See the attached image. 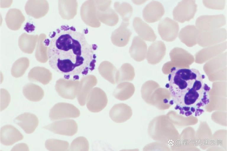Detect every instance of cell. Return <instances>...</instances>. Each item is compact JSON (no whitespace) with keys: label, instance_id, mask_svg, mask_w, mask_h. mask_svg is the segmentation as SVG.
Segmentation results:
<instances>
[{"label":"cell","instance_id":"1","mask_svg":"<svg viewBox=\"0 0 227 151\" xmlns=\"http://www.w3.org/2000/svg\"><path fill=\"white\" fill-rule=\"evenodd\" d=\"M51 68L69 79H79L94 70L96 62L95 44H90L84 34L65 26L57 29L44 41Z\"/></svg>","mask_w":227,"mask_h":151},{"label":"cell","instance_id":"2","mask_svg":"<svg viewBox=\"0 0 227 151\" xmlns=\"http://www.w3.org/2000/svg\"><path fill=\"white\" fill-rule=\"evenodd\" d=\"M205 77L196 69L171 68L166 86L173 102L184 111H195L207 104L210 88L204 82Z\"/></svg>","mask_w":227,"mask_h":151},{"label":"cell","instance_id":"3","mask_svg":"<svg viewBox=\"0 0 227 151\" xmlns=\"http://www.w3.org/2000/svg\"><path fill=\"white\" fill-rule=\"evenodd\" d=\"M197 8L195 0H181L173 10V19L181 23L189 22L194 17Z\"/></svg>","mask_w":227,"mask_h":151},{"label":"cell","instance_id":"4","mask_svg":"<svg viewBox=\"0 0 227 151\" xmlns=\"http://www.w3.org/2000/svg\"><path fill=\"white\" fill-rule=\"evenodd\" d=\"M227 38V30L224 28L201 31L197 38V44L201 47H205L222 43L226 41Z\"/></svg>","mask_w":227,"mask_h":151},{"label":"cell","instance_id":"5","mask_svg":"<svg viewBox=\"0 0 227 151\" xmlns=\"http://www.w3.org/2000/svg\"><path fill=\"white\" fill-rule=\"evenodd\" d=\"M226 23V17L223 14L204 15L197 18L195 25L201 31H209L221 28Z\"/></svg>","mask_w":227,"mask_h":151},{"label":"cell","instance_id":"6","mask_svg":"<svg viewBox=\"0 0 227 151\" xmlns=\"http://www.w3.org/2000/svg\"><path fill=\"white\" fill-rule=\"evenodd\" d=\"M80 115V110L72 104L59 103L55 105L51 109L49 117L52 121L78 117Z\"/></svg>","mask_w":227,"mask_h":151},{"label":"cell","instance_id":"7","mask_svg":"<svg viewBox=\"0 0 227 151\" xmlns=\"http://www.w3.org/2000/svg\"><path fill=\"white\" fill-rule=\"evenodd\" d=\"M158 30L163 40L171 42L175 40L178 37L179 25L178 22L174 20L166 17L159 22L158 26Z\"/></svg>","mask_w":227,"mask_h":151},{"label":"cell","instance_id":"8","mask_svg":"<svg viewBox=\"0 0 227 151\" xmlns=\"http://www.w3.org/2000/svg\"><path fill=\"white\" fill-rule=\"evenodd\" d=\"M43 128L57 134L72 136L77 133L78 126L73 119H63L44 126Z\"/></svg>","mask_w":227,"mask_h":151},{"label":"cell","instance_id":"9","mask_svg":"<svg viewBox=\"0 0 227 151\" xmlns=\"http://www.w3.org/2000/svg\"><path fill=\"white\" fill-rule=\"evenodd\" d=\"M171 62L174 67L179 68H189L194 62V57L183 48L175 47L169 53Z\"/></svg>","mask_w":227,"mask_h":151},{"label":"cell","instance_id":"10","mask_svg":"<svg viewBox=\"0 0 227 151\" xmlns=\"http://www.w3.org/2000/svg\"><path fill=\"white\" fill-rule=\"evenodd\" d=\"M227 48V42L226 41L214 46L204 47L195 54L194 62L202 64L225 51Z\"/></svg>","mask_w":227,"mask_h":151},{"label":"cell","instance_id":"11","mask_svg":"<svg viewBox=\"0 0 227 151\" xmlns=\"http://www.w3.org/2000/svg\"><path fill=\"white\" fill-rule=\"evenodd\" d=\"M86 103L87 108L90 112L97 113L101 111L106 107L108 99L103 91L96 88L89 93Z\"/></svg>","mask_w":227,"mask_h":151},{"label":"cell","instance_id":"12","mask_svg":"<svg viewBox=\"0 0 227 151\" xmlns=\"http://www.w3.org/2000/svg\"><path fill=\"white\" fill-rule=\"evenodd\" d=\"M164 13L165 10L162 4L158 1H153L144 8L142 11V16L146 22L151 23L160 20Z\"/></svg>","mask_w":227,"mask_h":151},{"label":"cell","instance_id":"13","mask_svg":"<svg viewBox=\"0 0 227 151\" xmlns=\"http://www.w3.org/2000/svg\"><path fill=\"white\" fill-rule=\"evenodd\" d=\"M166 48L162 41L156 40L149 47L146 58L148 63L152 65L157 64L163 59L166 54Z\"/></svg>","mask_w":227,"mask_h":151},{"label":"cell","instance_id":"14","mask_svg":"<svg viewBox=\"0 0 227 151\" xmlns=\"http://www.w3.org/2000/svg\"><path fill=\"white\" fill-rule=\"evenodd\" d=\"M201 31L195 25H188L179 31L178 37L182 43L191 47L197 44V38Z\"/></svg>","mask_w":227,"mask_h":151},{"label":"cell","instance_id":"15","mask_svg":"<svg viewBox=\"0 0 227 151\" xmlns=\"http://www.w3.org/2000/svg\"><path fill=\"white\" fill-rule=\"evenodd\" d=\"M23 136L16 128L7 125L2 127L0 131L1 143L5 145H10L22 140Z\"/></svg>","mask_w":227,"mask_h":151},{"label":"cell","instance_id":"16","mask_svg":"<svg viewBox=\"0 0 227 151\" xmlns=\"http://www.w3.org/2000/svg\"><path fill=\"white\" fill-rule=\"evenodd\" d=\"M14 121L28 134L33 133L38 124L37 117L29 113H25L19 115L14 119Z\"/></svg>","mask_w":227,"mask_h":151},{"label":"cell","instance_id":"17","mask_svg":"<svg viewBox=\"0 0 227 151\" xmlns=\"http://www.w3.org/2000/svg\"><path fill=\"white\" fill-rule=\"evenodd\" d=\"M132 114L131 107L128 105L120 103L115 105L111 109L109 115L111 120L118 123H123L129 119Z\"/></svg>","mask_w":227,"mask_h":151},{"label":"cell","instance_id":"18","mask_svg":"<svg viewBox=\"0 0 227 151\" xmlns=\"http://www.w3.org/2000/svg\"><path fill=\"white\" fill-rule=\"evenodd\" d=\"M133 25L136 32L143 40L153 42L156 39L157 36L152 28L140 18H134Z\"/></svg>","mask_w":227,"mask_h":151},{"label":"cell","instance_id":"19","mask_svg":"<svg viewBox=\"0 0 227 151\" xmlns=\"http://www.w3.org/2000/svg\"><path fill=\"white\" fill-rule=\"evenodd\" d=\"M147 50V45L144 40L139 36H134L129 48L131 57L137 61H142L146 57Z\"/></svg>","mask_w":227,"mask_h":151},{"label":"cell","instance_id":"20","mask_svg":"<svg viewBox=\"0 0 227 151\" xmlns=\"http://www.w3.org/2000/svg\"><path fill=\"white\" fill-rule=\"evenodd\" d=\"M227 52H224L205 63L203 70L208 76L211 73L227 66Z\"/></svg>","mask_w":227,"mask_h":151},{"label":"cell","instance_id":"21","mask_svg":"<svg viewBox=\"0 0 227 151\" xmlns=\"http://www.w3.org/2000/svg\"><path fill=\"white\" fill-rule=\"evenodd\" d=\"M135 91L134 85L130 82H124L119 84L114 92L113 95L116 99L125 100L130 98Z\"/></svg>","mask_w":227,"mask_h":151},{"label":"cell","instance_id":"22","mask_svg":"<svg viewBox=\"0 0 227 151\" xmlns=\"http://www.w3.org/2000/svg\"><path fill=\"white\" fill-rule=\"evenodd\" d=\"M128 22L123 23L115 37L113 38L114 43L120 47L126 46L128 43L132 33L127 27Z\"/></svg>","mask_w":227,"mask_h":151},{"label":"cell","instance_id":"23","mask_svg":"<svg viewBox=\"0 0 227 151\" xmlns=\"http://www.w3.org/2000/svg\"><path fill=\"white\" fill-rule=\"evenodd\" d=\"M159 87V85L152 80L147 81L143 84L141 90V94L142 99L146 103L150 104L152 95Z\"/></svg>","mask_w":227,"mask_h":151},{"label":"cell","instance_id":"24","mask_svg":"<svg viewBox=\"0 0 227 151\" xmlns=\"http://www.w3.org/2000/svg\"><path fill=\"white\" fill-rule=\"evenodd\" d=\"M24 96L28 100L37 102L41 100L44 96V92L40 88L35 87H27L23 90Z\"/></svg>","mask_w":227,"mask_h":151},{"label":"cell","instance_id":"25","mask_svg":"<svg viewBox=\"0 0 227 151\" xmlns=\"http://www.w3.org/2000/svg\"><path fill=\"white\" fill-rule=\"evenodd\" d=\"M46 148L49 151H66L69 148L68 142L55 139H49L45 142Z\"/></svg>","mask_w":227,"mask_h":151},{"label":"cell","instance_id":"26","mask_svg":"<svg viewBox=\"0 0 227 151\" xmlns=\"http://www.w3.org/2000/svg\"><path fill=\"white\" fill-rule=\"evenodd\" d=\"M134 68L131 64H123L120 70L118 81L120 82L132 81L135 76Z\"/></svg>","mask_w":227,"mask_h":151},{"label":"cell","instance_id":"27","mask_svg":"<svg viewBox=\"0 0 227 151\" xmlns=\"http://www.w3.org/2000/svg\"><path fill=\"white\" fill-rule=\"evenodd\" d=\"M89 149L88 142L83 137H79L75 139L71 143L69 148L70 151H87Z\"/></svg>","mask_w":227,"mask_h":151},{"label":"cell","instance_id":"28","mask_svg":"<svg viewBox=\"0 0 227 151\" xmlns=\"http://www.w3.org/2000/svg\"><path fill=\"white\" fill-rule=\"evenodd\" d=\"M226 0H202L206 8L213 10H222L225 6Z\"/></svg>","mask_w":227,"mask_h":151},{"label":"cell","instance_id":"29","mask_svg":"<svg viewBox=\"0 0 227 151\" xmlns=\"http://www.w3.org/2000/svg\"><path fill=\"white\" fill-rule=\"evenodd\" d=\"M207 76L209 80L211 82L226 81L227 67L217 70Z\"/></svg>","mask_w":227,"mask_h":151},{"label":"cell","instance_id":"30","mask_svg":"<svg viewBox=\"0 0 227 151\" xmlns=\"http://www.w3.org/2000/svg\"><path fill=\"white\" fill-rule=\"evenodd\" d=\"M10 100V96L8 92L4 94L1 93L0 95V111L4 110L8 105Z\"/></svg>","mask_w":227,"mask_h":151},{"label":"cell","instance_id":"31","mask_svg":"<svg viewBox=\"0 0 227 151\" xmlns=\"http://www.w3.org/2000/svg\"><path fill=\"white\" fill-rule=\"evenodd\" d=\"M174 66L170 61L165 63L163 65L162 69L163 73L166 75L168 74L171 69Z\"/></svg>","mask_w":227,"mask_h":151},{"label":"cell","instance_id":"32","mask_svg":"<svg viewBox=\"0 0 227 151\" xmlns=\"http://www.w3.org/2000/svg\"><path fill=\"white\" fill-rule=\"evenodd\" d=\"M12 149V150H28V148L26 144L20 143L16 145Z\"/></svg>","mask_w":227,"mask_h":151},{"label":"cell","instance_id":"33","mask_svg":"<svg viewBox=\"0 0 227 151\" xmlns=\"http://www.w3.org/2000/svg\"><path fill=\"white\" fill-rule=\"evenodd\" d=\"M134 4H142L148 0H132Z\"/></svg>","mask_w":227,"mask_h":151}]
</instances>
